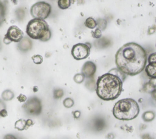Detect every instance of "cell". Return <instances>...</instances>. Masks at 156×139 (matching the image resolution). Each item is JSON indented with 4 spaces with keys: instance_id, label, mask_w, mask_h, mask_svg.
Listing matches in <instances>:
<instances>
[{
    "instance_id": "obj_1",
    "label": "cell",
    "mask_w": 156,
    "mask_h": 139,
    "mask_svg": "<svg viewBox=\"0 0 156 139\" xmlns=\"http://www.w3.org/2000/svg\"><path fill=\"white\" fill-rule=\"evenodd\" d=\"M146 62V50L135 42L124 44L115 54L117 68L126 75L132 76L138 74L144 69Z\"/></svg>"
},
{
    "instance_id": "obj_2",
    "label": "cell",
    "mask_w": 156,
    "mask_h": 139,
    "mask_svg": "<svg viewBox=\"0 0 156 139\" xmlns=\"http://www.w3.org/2000/svg\"><path fill=\"white\" fill-rule=\"evenodd\" d=\"M122 79L116 74L108 72L98 78L96 91L98 96L104 101H112L118 98L122 91Z\"/></svg>"
},
{
    "instance_id": "obj_3",
    "label": "cell",
    "mask_w": 156,
    "mask_h": 139,
    "mask_svg": "<svg viewBox=\"0 0 156 139\" xmlns=\"http://www.w3.org/2000/svg\"><path fill=\"white\" fill-rule=\"evenodd\" d=\"M113 115L118 119L129 121L139 114L140 107L137 102L132 98L122 99L117 101L113 108Z\"/></svg>"
},
{
    "instance_id": "obj_4",
    "label": "cell",
    "mask_w": 156,
    "mask_h": 139,
    "mask_svg": "<svg viewBox=\"0 0 156 139\" xmlns=\"http://www.w3.org/2000/svg\"><path fill=\"white\" fill-rule=\"evenodd\" d=\"M26 32L32 39L47 41L51 37V32L47 22L43 19L34 18L30 20L26 26Z\"/></svg>"
},
{
    "instance_id": "obj_5",
    "label": "cell",
    "mask_w": 156,
    "mask_h": 139,
    "mask_svg": "<svg viewBox=\"0 0 156 139\" xmlns=\"http://www.w3.org/2000/svg\"><path fill=\"white\" fill-rule=\"evenodd\" d=\"M51 12V5L44 1H39L33 4L30 9L31 16L34 18L44 20L47 18Z\"/></svg>"
},
{
    "instance_id": "obj_6",
    "label": "cell",
    "mask_w": 156,
    "mask_h": 139,
    "mask_svg": "<svg viewBox=\"0 0 156 139\" xmlns=\"http://www.w3.org/2000/svg\"><path fill=\"white\" fill-rule=\"evenodd\" d=\"M23 108L29 115L37 116L40 114L42 109L40 100L37 97H31L26 101Z\"/></svg>"
},
{
    "instance_id": "obj_7",
    "label": "cell",
    "mask_w": 156,
    "mask_h": 139,
    "mask_svg": "<svg viewBox=\"0 0 156 139\" xmlns=\"http://www.w3.org/2000/svg\"><path fill=\"white\" fill-rule=\"evenodd\" d=\"M91 45L87 43H77L71 49V54L73 58L77 60H83L87 58L90 54Z\"/></svg>"
},
{
    "instance_id": "obj_8",
    "label": "cell",
    "mask_w": 156,
    "mask_h": 139,
    "mask_svg": "<svg viewBox=\"0 0 156 139\" xmlns=\"http://www.w3.org/2000/svg\"><path fill=\"white\" fill-rule=\"evenodd\" d=\"M4 37L12 42L19 43L23 38L24 33L18 26L13 25L9 27Z\"/></svg>"
},
{
    "instance_id": "obj_9",
    "label": "cell",
    "mask_w": 156,
    "mask_h": 139,
    "mask_svg": "<svg viewBox=\"0 0 156 139\" xmlns=\"http://www.w3.org/2000/svg\"><path fill=\"white\" fill-rule=\"evenodd\" d=\"M96 71V66L94 62L91 61H87L85 62L82 68V73L85 77H92Z\"/></svg>"
},
{
    "instance_id": "obj_10",
    "label": "cell",
    "mask_w": 156,
    "mask_h": 139,
    "mask_svg": "<svg viewBox=\"0 0 156 139\" xmlns=\"http://www.w3.org/2000/svg\"><path fill=\"white\" fill-rule=\"evenodd\" d=\"M145 71L147 75L151 79L156 77V64H148L145 66Z\"/></svg>"
},
{
    "instance_id": "obj_11",
    "label": "cell",
    "mask_w": 156,
    "mask_h": 139,
    "mask_svg": "<svg viewBox=\"0 0 156 139\" xmlns=\"http://www.w3.org/2000/svg\"><path fill=\"white\" fill-rule=\"evenodd\" d=\"M19 43L18 48L21 51H26L31 48V42L27 38H25L24 39L23 38Z\"/></svg>"
},
{
    "instance_id": "obj_12",
    "label": "cell",
    "mask_w": 156,
    "mask_h": 139,
    "mask_svg": "<svg viewBox=\"0 0 156 139\" xmlns=\"http://www.w3.org/2000/svg\"><path fill=\"white\" fill-rule=\"evenodd\" d=\"M15 128L18 130H26L28 127L26 126V120L24 119H20L15 123Z\"/></svg>"
},
{
    "instance_id": "obj_13",
    "label": "cell",
    "mask_w": 156,
    "mask_h": 139,
    "mask_svg": "<svg viewBox=\"0 0 156 139\" xmlns=\"http://www.w3.org/2000/svg\"><path fill=\"white\" fill-rule=\"evenodd\" d=\"M6 15V7L5 4L0 0V27L2 25Z\"/></svg>"
},
{
    "instance_id": "obj_14",
    "label": "cell",
    "mask_w": 156,
    "mask_h": 139,
    "mask_svg": "<svg viewBox=\"0 0 156 139\" xmlns=\"http://www.w3.org/2000/svg\"><path fill=\"white\" fill-rule=\"evenodd\" d=\"M84 24L87 27H88V29H94L97 26L96 21L92 17L87 18L85 20Z\"/></svg>"
},
{
    "instance_id": "obj_15",
    "label": "cell",
    "mask_w": 156,
    "mask_h": 139,
    "mask_svg": "<svg viewBox=\"0 0 156 139\" xmlns=\"http://www.w3.org/2000/svg\"><path fill=\"white\" fill-rule=\"evenodd\" d=\"M71 4V0H58V7L62 10L68 9Z\"/></svg>"
},
{
    "instance_id": "obj_16",
    "label": "cell",
    "mask_w": 156,
    "mask_h": 139,
    "mask_svg": "<svg viewBox=\"0 0 156 139\" xmlns=\"http://www.w3.org/2000/svg\"><path fill=\"white\" fill-rule=\"evenodd\" d=\"M14 97V93L10 90H4L2 93V98L4 101H10Z\"/></svg>"
},
{
    "instance_id": "obj_17",
    "label": "cell",
    "mask_w": 156,
    "mask_h": 139,
    "mask_svg": "<svg viewBox=\"0 0 156 139\" xmlns=\"http://www.w3.org/2000/svg\"><path fill=\"white\" fill-rule=\"evenodd\" d=\"M142 118L145 121H151L154 119L155 114L152 111H147L143 114Z\"/></svg>"
},
{
    "instance_id": "obj_18",
    "label": "cell",
    "mask_w": 156,
    "mask_h": 139,
    "mask_svg": "<svg viewBox=\"0 0 156 139\" xmlns=\"http://www.w3.org/2000/svg\"><path fill=\"white\" fill-rule=\"evenodd\" d=\"M96 23H97V26H98V28L100 29L101 30H104L106 28L107 24V21L104 19H101V18L96 21Z\"/></svg>"
},
{
    "instance_id": "obj_19",
    "label": "cell",
    "mask_w": 156,
    "mask_h": 139,
    "mask_svg": "<svg viewBox=\"0 0 156 139\" xmlns=\"http://www.w3.org/2000/svg\"><path fill=\"white\" fill-rule=\"evenodd\" d=\"M84 79H85V76H83V74L82 73L76 74L74 76V78H73L74 82L77 84H80V83L83 82V81L84 80Z\"/></svg>"
},
{
    "instance_id": "obj_20",
    "label": "cell",
    "mask_w": 156,
    "mask_h": 139,
    "mask_svg": "<svg viewBox=\"0 0 156 139\" xmlns=\"http://www.w3.org/2000/svg\"><path fill=\"white\" fill-rule=\"evenodd\" d=\"M32 59L34 63L37 65H40L43 62V57L39 54L33 55L32 57Z\"/></svg>"
},
{
    "instance_id": "obj_21",
    "label": "cell",
    "mask_w": 156,
    "mask_h": 139,
    "mask_svg": "<svg viewBox=\"0 0 156 139\" xmlns=\"http://www.w3.org/2000/svg\"><path fill=\"white\" fill-rule=\"evenodd\" d=\"M63 105L66 108H71L74 105V101L69 98H67L65 99V100L63 102Z\"/></svg>"
},
{
    "instance_id": "obj_22",
    "label": "cell",
    "mask_w": 156,
    "mask_h": 139,
    "mask_svg": "<svg viewBox=\"0 0 156 139\" xmlns=\"http://www.w3.org/2000/svg\"><path fill=\"white\" fill-rule=\"evenodd\" d=\"M91 35L94 38H99L102 36V31L98 27L94 31L91 32Z\"/></svg>"
},
{
    "instance_id": "obj_23",
    "label": "cell",
    "mask_w": 156,
    "mask_h": 139,
    "mask_svg": "<svg viewBox=\"0 0 156 139\" xmlns=\"http://www.w3.org/2000/svg\"><path fill=\"white\" fill-rule=\"evenodd\" d=\"M54 98L55 99L61 98L63 95V91L62 89H56L54 91Z\"/></svg>"
},
{
    "instance_id": "obj_24",
    "label": "cell",
    "mask_w": 156,
    "mask_h": 139,
    "mask_svg": "<svg viewBox=\"0 0 156 139\" xmlns=\"http://www.w3.org/2000/svg\"><path fill=\"white\" fill-rule=\"evenodd\" d=\"M147 61L149 64H156V53L153 52L150 54Z\"/></svg>"
},
{
    "instance_id": "obj_25",
    "label": "cell",
    "mask_w": 156,
    "mask_h": 139,
    "mask_svg": "<svg viewBox=\"0 0 156 139\" xmlns=\"http://www.w3.org/2000/svg\"><path fill=\"white\" fill-rule=\"evenodd\" d=\"M17 99L20 101V102H25L27 100V97L23 94H20L18 97H17Z\"/></svg>"
},
{
    "instance_id": "obj_26",
    "label": "cell",
    "mask_w": 156,
    "mask_h": 139,
    "mask_svg": "<svg viewBox=\"0 0 156 139\" xmlns=\"http://www.w3.org/2000/svg\"><path fill=\"white\" fill-rule=\"evenodd\" d=\"M8 115L7 111L5 109H2L0 110V116L1 117H5Z\"/></svg>"
},
{
    "instance_id": "obj_27",
    "label": "cell",
    "mask_w": 156,
    "mask_h": 139,
    "mask_svg": "<svg viewBox=\"0 0 156 139\" xmlns=\"http://www.w3.org/2000/svg\"><path fill=\"white\" fill-rule=\"evenodd\" d=\"M141 139H154L149 134H144L142 135Z\"/></svg>"
},
{
    "instance_id": "obj_28",
    "label": "cell",
    "mask_w": 156,
    "mask_h": 139,
    "mask_svg": "<svg viewBox=\"0 0 156 139\" xmlns=\"http://www.w3.org/2000/svg\"><path fill=\"white\" fill-rule=\"evenodd\" d=\"M4 139H16V138L12 134H7L4 136Z\"/></svg>"
},
{
    "instance_id": "obj_29",
    "label": "cell",
    "mask_w": 156,
    "mask_h": 139,
    "mask_svg": "<svg viewBox=\"0 0 156 139\" xmlns=\"http://www.w3.org/2000/svg\"><path fill=\"white\" fill-rule=\"evenodd\" d=\"M33 124H34V123L30 119H28L26 120V126L28 128H29V127L32 126Z\"/></svg>"
},
{
    "instance_id": "obj_30",
    "label": "cell",
    "mask_w": 156,
    "mask_h": 139,
    "mask_svg": "<svg viewBox=\"0 0 156 139\" xmlns=\"http://www.w3.org/2000/svg\"><path fill=\"white\" fill-rule=\"evenodd\" d=\"M73 116L75 118H78L80 116V113L79 111H75L73 113Z\"/></svg>"
},
{
    "instance_id": "obj_31",
    "label": "cell",
    "mask_w": 156,
    "mask_h": 139,
    "mask_svg": "<svg viewBox=\"0 0 156 139\" xmlns=\"http://www.w3.org/2000/svg\"><path fill=\"white\" fill-rule=\"evenodd\" d=\"M3 42H4V43H5V45H9V44H10L12 41H11L10 40H9L7 38H6V37H4V39H3Z\"/></svg>"
},
{
    "instance_id": "obj_32",
    "label": "cell",
    "mask_w": 156,
    "mask_h": 139,
    "mask_svg": "<svg viewBox=\"0 0 156 139\" xmlns=\"http://www.w3.org/2000/svg\"><path fill=\"white\" fill-rule=\"evenodd\" d=\"M2 109H5V104L3 103V102L0 100V110Z\"/></svg>"
}]
</instances>
